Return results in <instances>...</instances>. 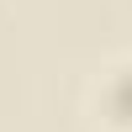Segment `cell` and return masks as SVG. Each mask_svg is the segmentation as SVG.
Returning <instances> with one entry per match:
<instances>
[{"instance_id":"cell-1","label":"cell","mask_w":132,"mask_h":132,"mask_svg":"<svg viewBox=\"0 0 132 132\" xmlns=\"http://www.w3.org/2000/svg\"><path fill=\"white\" fill-rule=\"evenodd\" d=\"M116 90H127V101L122 95H106V111H111V122L116 127H132V69H116Z\"/></svg>"}]
</instances>
